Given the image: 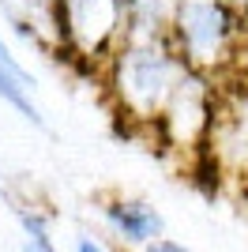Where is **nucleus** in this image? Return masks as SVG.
Masks as SVG:
<instances>
[{
	"label": "nucleus",
	"mask_w": 248,
	"mask_h": 252,
	"mask_svg": "<svg viewBox=\"0 0 248 252\" xmlns=\"http://www.w3.org/2000/svg\"><path fill=\"white\" fill-rule=\"evenodd\" d=\"M185 75L188 64L169 38H121L94 72V83L132 136H151Z\"/></svg>",
	"instance_id": "f257e3e1"
},
{
	"label": "nucleus",
	"mask_w": 248,
	"mask_h": 252,
	"mask_svg": "<svg viewBox=\"0 0 248 252\" xmlns=\"http://www.w3.org/2000/svg\"><path fill=\"white\" fill-rule=\"evenodd\" d=\"M169 42L192 72L222 83L229 75H241L245 64V11L237 0H177Z\"/></svg>",
	"instance_id": "f03ea898"
},
{
	"label": "nucleus",
	"mask_w": 248,
	"mask_h": 252,
	"mask_svg": "<svg viewBox=\"0 0 248 252\" xmlns=\"http://www.w3.org/2000/svg\"><path fill=\"white\" fill-rule=\"evenodd\" d=\"M199 162L218 185L248 192V79L245 75H229L218 83Z\"/></svg>",
	"instance_id": "7ed1b4c3"
},
{
	"label": "nucleus",
	"mask_w": 248,
	"mask_h": 252,
	"mask_svg": "<svg viewBox=\"0 0 248 252\" xmlns=\"http://www.w3.org/2000/svg\"><path fill=\"white\" fill-rule=\"evenodd\" d=\"M68 68L91 75L113 53L124 31V0H61Z\"/></svg>",
	"instance_id": "20e7f679"
},
{
	"label": "nucleus",
	"mask_w": 248,
	"mask_h": 252,
	"mask_svg": "<svg viewBox=\"0 0 248 252\" xmlns=\"http://www.w3.org/2000/svg\"><path fill=\"white\" fill-rule=\"evenodd\" d=\"M215 91H218L215 79H207L203 72H192V68H188V75L181 79V87L173 91V98H169V105H165V113L158 117L151 139H155L162 151L199 158L203 139H207V128H211Z\"/></svg>",
	"instance_id": "39448f33"
},
{
	"label": "nucleus",
	"mask_w": 248,
	"mask_h": 252,
	"mask_svg": "<svg viewBox=\"0 0 248 252\" xmlns=\"http://www.w3.org/2000/svg\"><path fill=\"white\" fill-rule=\"evenodd\" d=\"M0 23L53 64H68L61 0H0Z\"/></svg>",
	"instance_id": "423d86ee"
},
{
	"label": "nucleus",
	"mask_w": 248,
	"mask_h": 252,
	"mask_svg": "<svg viewBox=\"0 0 248 252\" xmlns=\"http://www.w3.org/2000/svg\"><path fill=\"white\" fill-rule=\"evenodd\" d=\"M102 219L117 233V241L128 249H147V245L165 233V219L155 203L139 196H109L102 200Z\"/></svg>",
	"instance_id": "0eeeda50"
},
{
	"label": "nucleus",
	"mask_w": 248,
	"mask_h": 252,
	"mask_svg": "<svg viewBox=\"0 0 248 252\" xmlns=\"http://www.w3.org/2000/svg\"><path fill=\"white\" fill-rule=\"evenodd\" d=\"M34 87H38L34 75L27 72V64L11 53L8 38H4V31H0V102L8 105V109H15L27 125L49 132V121H45V113H41V105L34 102Z\"/></svg>",
	"instance_id": "6e6552de"
},
{
	"label": "nucleus",
	"mask_w": 248,
	"mask_h": 252,
	"mask_svg": "<svg viewBox=\"0 0 248 252\" xmlns=\"http://www.w3.org/2000/svg\"><path fill=\"white\" fill-rule=\"evenodd\" d=\"M177 0H124L121 38H169Z\"/></svg>",
	"instance_id": "1a4fd4ad"
},
{
	"label": "nucleus",
	"mask_w": 248,
	"mask_h": 252,
	"mask_svg": "<svg viewBox=\"0 0 248 252\" xmlns=\"http://www.w3.org/2000/svg\"><path fill=\"white\" fill-rule=\"evenodd\" d=\"M11 215H15V222L23 226L19 252H61L57 241H53V233H49V219H45L41 207H34V203H27V200H11Z\"/></svg>",
	"instance_id": "9d476101"
},
{
	"label": "nucleus",
	"mask_w": 248,
	"mask_h": 252,
	"mask_svg": "<svg viewBox=\"0 0 248 252\" xmlns=\"http://www.w3.org/2000/svg\"><path fill=\"white\" fill-rule=\"evenodd\" d=\"M75 252H117V249L102 245L98 237H91V233H79V237H75Z\"/></svg>",
	"instance_id": "9b49d317"
},
{
	"label": "nucleus",
	"mask_w": 248,
	"mask_h": 252,
	"mask_svg": "<svg viewBox=\"0 0 248 252\" xmlns=\"http://www.w3.org/2000/svg\"><path fill=\"white\" fill-rule=\"evenodd\" d=\"M143 252H188V249H185L181 241H173V237H165V233H162V237H155Z\"/></svg>",
	"instance_id": "f8f14e48"
},
{
	"label": "nucleus",
	"mask_w": 248,
	"mask_h": 252,
	"mask_svg": "<svg viewBox=\"0 0 248 252\" xmlns=\"http://www.w3.org/2000/svg\"><path fill=\"white\" fill-rule=\"evenodd\" d=\"M241 75L248 79V53H245V64H241Z\"/></svg>",
	"instance_id": "ddd939ff"
},
{
	"label": "nucleus",
	"mask_w": 248,
	"mask_h": 252,
	"mask_svg": "<svg viewBox=\"0 0 248 252\" xmlns=\"http://www.w3.org/2000/svg\"><path fill=\"white\" fill-rule=\"evenodd\" d=\"M117 252H135V249H128V245H121V249H117Z\"/></svg>",
	"instance_id": "4468645a"
},
{
	"label": "nucleus",
	"mask_w": 248,
	"mask_h": 252,
	"mask_svg": "<svg viewBox=\"0 0 248 252\" xmlns=\"http://www.w3.org/2000/svg\"><path fill=\"white\" fill-rule=\"evenodd\" d=\"M237 4H241V8H245V4H248V0H237Z\"/></svg>",
	"instance_id": "2eb2a0df"
}]
</instances>
